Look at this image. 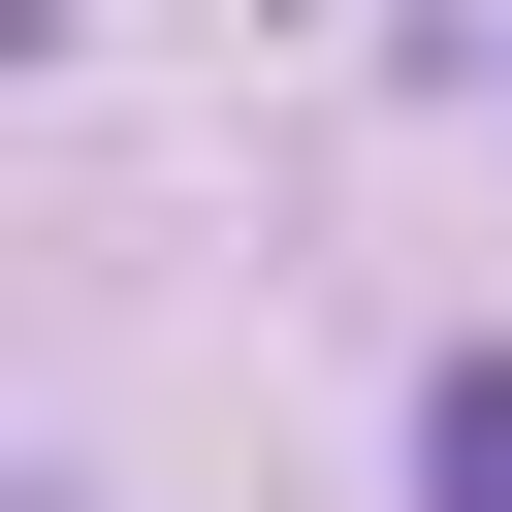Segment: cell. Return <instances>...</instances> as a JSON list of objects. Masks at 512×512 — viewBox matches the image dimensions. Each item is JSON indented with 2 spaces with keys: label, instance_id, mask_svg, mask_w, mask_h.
Returning a JSON list of instances; mask_svg holds the SVG:
<instances>
[{
  "label": "cell",
  "instance_id": "1",
  "mask_svg": "<svg viewBox=\"0 0 512 512\" xmlns=\"http://www.w3.org/2000/svg\"><path fill=\"white\" fill-rule=\"evenodd\" d=\"M416 512H512V352H448V384H416Z\"/></svg>",
  "mask_w": 512,
  "mask_h": 512
}]
</instances>
